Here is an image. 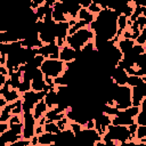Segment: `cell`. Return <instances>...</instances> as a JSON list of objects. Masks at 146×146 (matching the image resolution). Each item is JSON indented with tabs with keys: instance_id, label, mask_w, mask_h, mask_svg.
I'll list each match as a JSON object with an SVG mask.
<instances>
[{
	"instance_id": "cell-1",
	"label": "cell",
	"mask_w": 146,
	"mask_h": 146,
	"mask_svg": "<svg viewBox=\"0 0 146 146\" xmlns=\"http://www.w3.org/2000/svg\"><path fill=\"white\" fill-rule=\"evenodd\" d=\"M117 16L119 11L110 8H104L95 17L90 27L95 32V46L106 41H117Z\"/></svg>"
},
{
	"instance_id": "cell-2",
	"label": "cell",
	"mask_w": 146,
	"mask_h": 146,
	"mask_svg": "<svg viewBox=\"0 0 146 146\" xmlns=\"http://www.w3.org/2000/svg\"><path fill=\"white\" fill-rule=\"evenodd\" d=\"M103 141L105 145H136L132 140V135L128 125L122 124H111L105 135L103 136Z\"/></svg>"
},
{
	"instance_id": "cell-3",
	"label": "cell",
	"mask_w": 146,
	"mask_h": 146,
	"mask_svg": "<svg viewBox=\"0 0 146 146\" xmlns=\"http://www.w3.org/2000/svg\"><path fill=\"white\" fill-rule=\"evenodd\" d=\"M92 40H95V32L90 27V25H88L86 27H82V29L78 30L72 35H67L66 44H68L70 47L75 49L78 52H80L82 50V48L88 42H90Z\"/></svg>"
},
{
	"instance_id": "cell-4",
	"label": "cell",
	"mask_w": 146,
	"mask_h": 146,
	"mask_svg": "<svg viewBox=\"0 0 146 146\" xmlns=\"http://www.w3.org/2000/svg\"><path fill=\"white\" fill-rule=\"evenodd\" d=\"M40 70L42 71L44 78H52L56 79L58 76H62L66 70L67 65L65 62L62 59H51V58H46L44 62L42 63Z\"/></svg>"
},
{
	"instance_id": "cell-5",
	"label": "cell",
	"mask_w": 146,
	"mask_h": 146,
	"mask_svg": "<svg viewBox=\"0 0 146 146\" xmlns=\"http://www.w3.org/2000/svg\"><path fill=\"white\" fill-rule=\"evenodd\" d=\"M48 91H34V90H29L22 94V106H23V112H32L34 108L35 104L39 103L41 99L44 98L46 94Z\"/></svg>"
},
{
	"instance_id": "cell-6",
	"label": "cell",
	"mask_w": 146,
	"mask_h": 146,
	"mask_svg": "<svg viewBox=\"0 0 146 146\" xmlns=\"http://www.w3.org/2000/svg\"><path fill=\"white\" fill-rule=\"evenodd\" d=\"M75 139H78L80 143L83 144H91V145H96L98 141L103 140V137L99 135V132L92 128H82L78 133H75Z\"/></svg>"
},
{
	"instance_id": "cell-7",
	"label": "cell",
	"mask_w": 146,
	"mask_h": 146,
	"mask_svg": "<svg viewBox=\"0 0 146 146\" xmlns=\"http://www.w3.org/2000/svg\"><path fill=\"white\" fill-rule=\"evenodd\" d=\"M38 123L32 112H23V138L31 140L35 136V128Z\"/></svg>"
},
{
	"instance_id": "cell-8",
	"label": "cell",
	"mask_w": 146,
	"mask_h": 146,
	"mask_svg": "<svg viewBox=\"0 0 146 146\" xmlns=\"http://www.w3.org/2000/svg\"><path fill=\"white\" fill-rule=\"evenodd\" d=\"M59 50H60V47L57 44L56 41L50 42V43H44L42 47L35 49L36 54H40V55L44 56L46 58H51V59L59 58Z\"/></svg>"
},
{
	"instance_id": "cell-9",
	"label": "cell",
	"mask_w": 146,
	"mask_h": 146,
	"mask_svg": "<svg viewBox=\"0 0 146 146\" xmlns=\"http://www.w3.org/2000/svg\"><path fill=\"white\" fill-rule=\"evenodd\" d=\"M51 88V86H49L46 80H44V75L42 73V71L40 68H36V71L34 72L32 80H31V89L34 91H49Z\"/></svg>"
},
{
	"instance_id": "cell-10",
	"label": "cell",
	"mask_w": 146,
	"mask_h": 146,
	"mask_svg": "<svg viewBox=\"0 0 146 146\" xmlns=\"http://www.w3.org/2000/svg\"><path fill=\"white\" fill-rule=\"evenodd\" d=\"M112 124V116L105 112H100L95 117V129L103 137L107 130V128Z\"/></svg>"
},
{
	"instance_id": "cell-11",
	"label": "cell",
	"mask_w": 146,
	"mask_h": 146,
	"mask_svg": "<svg viewBox=\"0 0 146 146\" xmlns=\"http://www.w3.org/2000/svg\"><path fill=\"white\" fill-rule=\"evenodd\" d=\"M111 79L113 82H115L116 84H127L128 82V78L129 74L125 71L124 67H122L121 65H116L114 66V68L111 71Z\"/></svg>"
},
{
	"instance_id": "cell-12",
	"label": "cell",
	"mask_w": 146,
	"mask_h": 146,
	"mask_svg": "<svg viewBox=\"0 0 146 146\" xmlns=\"http://www.w3.org/2000/svg\"><path fill=\"white\" fill-rule=\"evenodd\" d=\"M146 97V83L143 82L138 86L131 87V98L133 106H140L141 100Z\"/></svg>"
},
{
	"instance_id": "cell-13",
	"label": "cell",
	"mask_w": 146,
	"mask_h": 146,
	"mask_svg": "<svg viewBox=\"0 0 146 146\" xmlns=\"http://www.w3.org/2000/svg\"><path fill=\"white\" fill-rule=\"evenodd\" d=\"M79 56V52L73 49L72 47H70L68 44H64L60 47L59 50V59H62L65 63H70V62H74Z\"/></svg>"
},
{
	"instance_id": "cell-14",
	"label": "cell",
	"mask_w": 146,
	"mask_h": 146,
	"mask_svg": "<svg viewBox=\"0 0 146 146\" xmlns=\"http://www.w3.org/2000/svg\"><path fill=\"white\" fill-rule=\"evenodd\" d=\"M57 133H51L43 131L42 133L38 135V146H52L56 144Z\"/></svg>"
},
{
	"instance_id": "cell-15",
	"label": "cell",
	"mask_w": 146,
	"mask_h": 146,
	"mask_svg": "<svg viewBox=\"0 0 146 146\" xmlns=\"http://www.w3.org/2000/svg\"><path fill=\"white\" fill-rule=\"evenodd\" d=\"M43 100L46 102V104L48 105L49 108H52L55 106H58L59 98H58V94H57V90H56V86L50 88V90L46 94Z\"/></svg>"
},
{
	"instance_id": "cell-16",
	"label": "cell",
	"mask_w": 146,
	"mask_h": 146,
	"mask_svg": "<svg viewBox=\"0 0 146 146\" xmlns=\"http://www.w3.org/2000/svg\"><path fill=\"white\" fill-rule=\"evenodd\" d=\"M135 44H136V41L135 40H132V39H125V38H122V36H120L119 40L116 41V46L119 47V49L121 50V52L123 55H127L128 52H130Z\"/></svg>"
},
{
	"instance_id": "cell-17",
	"label": "cell",
	"mask_w": 146,
	"mask_h": 146,
	"mask_svg": "<svg viewBox=\"0 0 146 146\" xmlns=\"http://www.w3.org/2000/svg\"><path fill=\"white\" fill-rule=\"evenodd\" d=\"M0 136H1V139H2V141H3V145H5V146H7V145H13L14 143H16V141H17V140H19L21 138H23L22 136H19V135H17V133H15L11 129L6 130L5 132L0 133Z\"/></svg>"
},
{
	"instance_id": "cell-18",
	"label": "cell",
	"mask_w": 146,
	"mask_h": 146,
	"mask_svg": "<svg viewBox=\"0 0 146 146\" xmlns=\"http://www.w3.org/2000/svg\"><path fill=\"white\" fill-rule=\"evenodd\" d=\"M48 110H49L48 105L46 104V102H44L43 99H41L39 103H36V104H35L34 108L32 110V114H33L34 119L38 121L39 119H41V117L47 113V111H48Z\"/></svg>"
},
{
	"instance_id": "cell-19",
	"label": "cell",
	"mask_w": 146,
	"mask_h": 146,
	"mask_svg": "<svg viewBox=\"0 0 146 146\" xmlns=\"http://www.w3.org/2000/svg\"><path fill=\"white\" fill-rule=\"evenodd\" d=\"M95 15L88 9V8H83V7H81L80 8V10H79V13H78V19H80V21H84V22H87L88 24H91L94 21H95Z\"/></svg>"
},
{
	"instance_id": "cell-20",
	"label": "cell",
	"mask_w": 146,
	"mask_h": 146,
	"mask_svg": "<svg viewBox=\"0 0 146 146\" xmlns=\"http://www.w3.org/2000/svg\"><path fill=\"white\" fill-rule=\"evenodd\" d=\"M11 115H13L11 108L7 104L5 107L1 108V112H0V122H9V119L11 117Z\"/></svg>"
},
{
	"instance_id": "cell-21",
	"label": "cell",
	"mask_w": 146,
	"mask_h": 146,
	"mask_svg": "<svg viewBox=\"0 0 146 146\" xmlns=\"http://www.w3.org/2000/svg\"><path fill=\"white\" fill-rule=\"evenodd\" d=\"M43 131L51 132V133H58V132H60L62 130L59 129V127L57 125L56 122H46V123L43 124Z\"/></svg>"
},
{
	"instance_id": "cell-22",
	"label": "cell",
	"mask_w": 146,
	"mask_h": 146,
	"mask_svg": "<svg viewBox=\"0 0 146 146\" xmlns=\"http://www.w3.org/2000/svg\"><path fill=\"white\" fill-rule=\"evenodd\" d=\"M146 138V125H138L137 131H136V137L133 139V141L136 143V145H138L140 139Z\"/></svg>"
},
{
	"instance_id": "cell-23",
	"label": "cell",
	"mask_w": 146,
	"mask_h": 146,
	"mask_svg": "<svg viewBox=\"0 0 146 146\" xmlns=\"http://www.w3.org/2000/svg\"><path fill=\"white\" fill-rule=\"evenodd\" d=\"M143 82L144 81H143L141 76H139V75H129L127 84H129L130 87H135V86H138V84H140Z\"/></svg>"
},
{
	"instance_id": "cell-24",
	"label": "cell",
	"mask_w": 146,
	"mask_h": 146,
	"mask_svg": "<svg viewBox=\"0 0 146 146\" xmlns=\"http://www.w3.org/2000/svg\"><path fill=\"white\" fill-rule=\"evenodd\" d=\"M135 121L138 125H146V111L140 110L137 116L135 117Z\"/></svg>"
},
{
	"instance_id": "cell-25",
	"label": "cell",
	"mask_w": 146,
	"mask_h": 146,
	"mask_svg": "<svg viewBox=\"0 0 146 146\" xmlns=\"http://www.w3.org/2000/svg\"><path fill=\"white\" fill-rule=\"evenodd\" d=\"M135 41H136V43H138V44L146 46V27H144V29L140 31L139 35L137 36V39H136Z\"/></svg>"
},
{
	"instance_id": "cell-26",
	"label": "cell",
	"mask_w": 146,
	"mask_h": 146,
	"mask_svg": "<svg viewBox=\"0 0 146 146\" xmlns=\"http://www.w3.org/2000/svg\"><path fill=\"white\" fill-rule=\"evenodd\" d=\"M44 59H46V57L44 56H42V55H40V54H36L33 58H32V62H33V64L36 66V67H41V65H42V63L44 62Z\"/></svg>"
},
{
	"instance_id": "cell-27",
	"label": "cell",
	"mask_w": 146,
	"mask_h": 146,
	"mask_svg": "<svg viewBox=\"0 0 146 146\" xmlns=\"http://www.w3.org/2000/svg\"><path fill=\"white\" fill-rule=\"evenodd\" d=\"M88 9H89V10H90V11H91V13H92V14H94L95 16H96V15H97L98 13H100V10H102L103 8H102V7L99 6V5H97V3L92 2V3H91V5L89 6V7H88Z\"/></svg>"
},
{
	"instance_id": "cell-28",
	"label": "cell",
	"mask_w": 146,
	"mask_h": 146,
	"mask_svg": "<svg viewBox=\"0 0 146 146\" xmlns=\"http://www.w3.org/2000/svg\"><path fill=\"white\" fill-rule=\"evenodd\" d=\"M137 23H138L140 30H143L144 27H146V17L141 14L140 16H138V18H137Z\"/></svg>"
},
{
	"instance_id": "cell-29",
	"label": "cell",
	"mask_w": 146,
	"mask_h": 146,
	"mask_svg": "<svg viewBox=\"0 0 146 146\" xmlns=\"http://www.w3.org/2000/svg\"><path fill=\"white\" fill-rule=\"evenodd\" d=\"M9 129V122H0V133Z\"/></svg>"
},
{
	"instance_id": "cell-30",
	"label": "cell",
	"mask_w": 146,
	"mask_h": 146,
	"mask_svg": "<svg viewBox=\"0 0 146 146\" xmlns=\"http://www.w3.org/2000/svg\"><path fill=\"white\" fill-rule=\"evenodd\" d=\"M92 2H94L92 0H80V5H81V7H83V8H88Z\"/></svg>"
},
{
	"instance_id": "cell-31",
	"label": "cell",
	"mask_w": 146,
	"mask_h": 146,
	"mask_svg": "<svg viewBox=\"0 0 146 146\" xmlns=\"http://www.w3.org/2000/svg\"><path fill=\"white\" fill-rule=\"evenodd\" d=\"M140 110H143V111H146V97L141 100V104H140Z\"/></svg>"
}]
</instances>
